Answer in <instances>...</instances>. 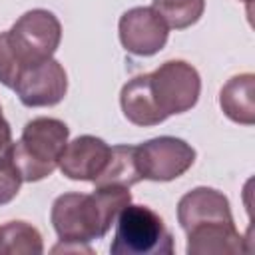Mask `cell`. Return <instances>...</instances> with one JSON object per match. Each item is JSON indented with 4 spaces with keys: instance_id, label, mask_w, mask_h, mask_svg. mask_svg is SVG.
Wrapping results in <instances>:
<instances>
[{
    "instance_id": "obj_8",
    "label": "cell",
    "mask_w": 255,
    "mask_h": 255,
    "mask_svg": "<svg viewBox=\"0 0 255 255\" xmlns=\"http://www.w3.org/2000/svg\"><path fill=\"white\" fill-rule=\"evenodd\" d=\"M12 90L28 108L56 106L68 92V76L58 60L48 58L26 66Z\"/></svg>"
},
{
    "instance_id": "obj_9",
    "label": "cell",
    "mask_w": 255,
    "mask_h": 255,
    "mask_svg": "<svg viewBox=\"0 0 255 255\" xmlns=\"http://www.w3.org/2000/svg\"><path fill=\"white\" fill-rule=\"evenodd\" d=\"M120 42L126 48V52L133 56H153L157 54L169 36V28L163 22V18L153 10L145 6L129 8L122 14L120 24Z\"/></svg>"
},
{
    "instance_id": "obj_5",
    "label": "cell",
    "mask_w": 255,
    "mask_h": 255,
    "mask_svg": "<svg viewBox=\"0 0 255 255\" xmlns=\"http://www.w3.org/2000/svg\"><path fill=\"white\" fill-rule=\"evenodd\" d=\"M149 86L159 114L167 120L169 116L183 114L197 104L201 78L191 64L183 60H167L149 74Z\"/></svg>"
},
{
    "instance_id": "obj_6",
    "label": "cell",
    "mask_w": 255,
    "mask_h": 255,
    "mask_svg": "<svg viewBox=\"0 0 255 255\" xmlns=\"http://www.w3.org/2000/svg\"><path fill=\"white\" fill-rule=\"evenodd\" d=\"M8 38L26 68L54 56L62 40V24L50 10L34 8L14 22Z\"/></svg>"
},
{
    "instance_id": "obj_18",
    "label": "cell",
    "mask_w": 255,
    "mask_h": 255,
    "mask_svg": "<svg viewBox=\"0 0 255 255\" xmlns=\"http://www.w3.org/2000/svg\"><path fill=\"white\" fill-rule=\"evenodd\" d=\"M4 122H6V120H4V116H2V108H0V126H2Z\"/></svg>"
},
{
    "instance_id": "obj_3",
    "label": "cell",
    "mask_w": 255,
    "mask_h": 255,
    "mask_svg": "<svg viewBox=\"0 0 255 255\" xmlns=\"http://www.w3.org/2000/svg\"><path fill=\"white\" fill-rule=\"evenodd\" d=\"M70 129L56 118L30 120L18 141H14V163L22 181H40L54 173L68 143Z\"/></svg>"
},
{
    "instance_id": "obj_10",
    "label": "cell",
    "mask_w": 255,
    "mask_h": 255,
    "mask_svg": "<svg viewBox=\"0 0 255 255\" xmlns=\"http://www.w3.org/2000/svg\"><path fill=\"white\" fill-rule=\"evenodd\" d=\"M112 147L96 135H78L68 141L58 167L76 181H94L106 167Z\"/></svg>"
},
{
    "instance_id": "obj_2",
    "label": "cell",
    "mask_w": 255,
    "mask_h": 255,
    "mask_svg": "<svg viewBox=\"0 0 255 255\" xmlns=\"http://www.w3.org/2000/svg\"><path fill=\"white\" fill-rule=\"evenodd\" d=\"M177 221L187 235L189 255H223L247 251L237 231L229 199L213 187H195L177 203Z\"/></svg>"
},
{
    "instance_id": "obj_7",
    "label": "cell",
    "mask_w": 255,
    "mask_h": 255,
    "mask_svg": "<svg viewBox=\"0 0 255 255\" xmlns=\"http://www.w3.org/2000/svg\"><path fill=\"white\" fill-rule=\"evenodd\" d=\"M195 161V149L179 137L159 135L135 145V163L141 179L171 181L183 175Z\"/></svg>"
},
{
    "instance_id": "obj_19",
    "label": "cell",
    "mask_w": 255,
    "mask_h": 255,
    "mask_svg": "<svg viewBox=\"0 0 255 255\" xmlns=\"http://www.w3.org/2000/svg\"><path fill=\"white\" fill-rule=\"evenodd\" d=\"M243 2H247V4H249V2H251V0H243Z\"/></svg>"
},
{
    "instance_id": "obj_15",
    "label": "cell",
    "mask_w": 255,
    "mask_h": 255,
    "mask_svg": "<svg viewBox=\"0 0 255 255\" xmlns=\"http://www.w3.org/2000/svg\"><path fill=\"white\" fill-rule=\"evenodd\" d=\"M151 8L163 18L167 28L185 30L203 16L205 0H153Z\"/></svg>"
},
{
    "instance_id": "obj_14",
    "label": "cell",
    "mask_w": 255,
    "mask_h": 255,
    "mask_svg": "<svg viewBox=\"0 0 255 255\" xmlns=\"http://www.w3.org/2000/svg\"><path fill=\"white\" fill-rule=\"evenodd\" d=\"M44 251L40 231L26 221H8L0 225V253L40 255Z\"/></svg>"
},
{
    "instance_id": "obj_11",
    "label": "cell",
    "mask_w": 255,
    "mask_h": 255,
    "mask_svg": "<svg viewBox=\"0 0 255 255\" xmlns=\"http://www.w3.org/2000/svg\"><path fill=\"white\" fill-rule=\"evenodd\" d=\"M120 104H122V112L124 116L141 128L147 126H157L163 120V116L159 114L153 96H151V86H149V74H139L133 76L120 92Z\"/></svg>"
},
{
    "instance_id": "obj_13",
    "label": "cell",
    "mask_w": 255,
    "mask_h": 255,
    "mask_svg": "<svg viewBox=\"0 0 255 255\" xmlns=\"http://www.w3.org/2000/svg\"><path fill=\"white\" fill-rule=\"evenodd\" d=\"M141 181L135 163V145H114L104 171L92 181L96 187L102 185H124L131 187Z\"/></svg>"
},
{
    "instance_id": "obj_17",
    "label": "cell",
    "mask_w": 255,
    "mask_h": 255,
    "mask_svg": "<svg viewBox=\"0 0 255 255\" xmlns=\"http://www.w3.org/2000/svg\"><path fill=\"white\" fill-rule=\"evenodd\" d=\"M22 185L20 171L14 163V159H0V205L10 203Z\"/></svg>"
},
{
    "instance_id": "obj_16",
    "label": "cell",
    "mask_w": 255,
    "mask_h": 255,
    "mask_svg": "<svg viewBox=\"0 0 255 255\" xmlns=\"http://www.w3.org/2000/svg\"><path fill=\"white\" fill-rule=\"evenodd\" d=\"M22 70L24 64L20 62L16 50L12 48L8 32H0V84H4L6 88H14Z\"/></svg>"
},
{
    "instance_id": "obj_1",
    "label": "cell",
    "mask_w": 255,
    "mask_h": 255,
    "mask_svg": "<svg viewBox=\"0 0 255 255\" xmlns=\"http://www.w3.org/2000/svg\"><path fill=\"white\" fill-rule=\"evenodd\" d=\"M131 203L129 187L102 185L94 193H64L52 203V225L62 245L76 251H90L84 245L102 239L120 211Z\"/></svg>"
},
{
    "instance_id": "obj_12",
    "label": "cell",
    "mask_w": 255,
    "mask_h": 255,
    "mask_svg": "<svg viewBox=\"0 0 255 255\" xmlns=\"http://www.w3.org/2000/svg\"><path fill=\"white\" fill-rule=\"evenodd\" d=\"M255 76L253 74H239L233 76L219 92V106L223 114L243 126L255 124Z\"/></svg>"
},
{
    "instance_id": "obj_4",
    "label": "cell",
    "mask_w": 255,
    "mask_h": 255,
    "mask_svg": "<svg viewBox=\"0 0 255 255\" xmlns=\"http://www.w3.org/2000/svg\"><path fill=\"white\" fill-rule=\"evenodd\" d=\"M110 245L114 255H171L173 237L163 219L147 205H126L116 219Z\"/></svg>"
}]
</instances>
